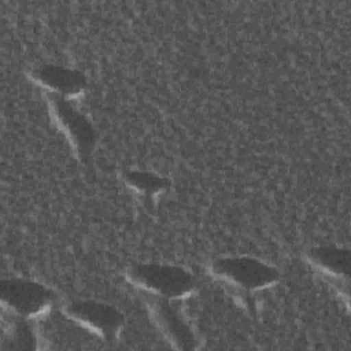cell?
<instances>
[{
	"mask_svg": "<svg viewBox=\"0 0 351 351\" xmlns=\"http://www.w3.org/2000/svg\"><path fill=\"white\" fill-rule=\"evenodd\" d=\"M130 278L140 287L166 298H177L188 293L193 281L180 267L160 265H140L130 270Z\"/></svg>",
	"mask_w": 351,
	"mask_h": 351,
	"instance_id": "obj_1",
	"label": "cell"
},
{
	"mask_svg": "<svg viewBox=\"0 0 351 351\" xmlns=\"http://www.w3.org/2000/svg\"><path fill=\"white\" fill-rule=\"evenodd\" d=\"M213 270L221 278L244 289L262 288L277 277L274 269L251 258L219 259L214 263Z\"/></svg>",
	"mask_w": 351,
	"mask_h": 351,
	"instance_id": "obj_2",
	"label": "cell"
},
{
	"mask_svg": "<svg viewBox=\"0 0 351 351\" xmlns=\"http://www.w3.org/2000/svg\"><path fill=\"white\" fill-rule=\"evenodd\" d=\"M1 300L19 315H37L51 303V293L40 284L23 280H3L0 285Z\"/></svg>",
	"mask_w": 351,
	"mask_h": 351,
	"instance_id": "obj_3",
	"label": "cell"
},
{
	"mask_svg": "<svg viewBox=\"0 0 351 351\" xmlns=\"http://www.w3.org/2000/svg\"><path fill=\"white\" fill-rule=\"evenodd\" d=\"M66 313L92 330L107 336H111L122 321L117 310L93 302H73L66 307Z\"/></svg>",
	"mask_w": 351,
	"mask_h": 351,
	"instance_id": "obj_4",
	"label": "cell"
},
{
	"mask_svg": "<svg viewBox=\"0 0 351 351\" xmlns=\"http://www.w3.org/2000/svg\"><path fill=\"white\" fill-rule=\"evenodd\" d=\"M52 110L59 125L75 143L77 149L81 152L89 151L93 144V130L88 121L59 95L52 96Z\"/></svg>",
	"mask_w": 351,
	"mask_h": 351,
	"instance_id": "obj_5",
	"label": "cell"
},
{
	"mask_svg": "<svg viewBox=\"0 0 351 351\" xmlns=\"http://www.w3.org/2000/svg\"><path fill=\"white\" fill-rule=\"evenodd\" d=\"M34 78L48 89L56 92V95H75L84 86V78L71 70L48 66L34 73Z\"/></svg>",
	"mask_w": 351,
	"mask_h": 351,
	"instance_id": "obj_6",
	"label": "cell"
},
{
	"mask_svg": "<svg viewBox=\"0 0 351 351\" xmlns=\"http://www.w3.org/2000/svg\"><path fill=\"white\" fill-rule=\"evenodd\" d=\"M156 308V317L160 321V325L166 333L174 339V341L178 343L180 347H189V343L192 341V337L188 332V329L182 325L181 319L169 308H165V303H155Z\"/></svg>",
	"mask_w": 351,
	"mask_h": 351,
	"instance_id": "obj_7",
	"label": "cell"
},
{
	"mask_svg": "<svg viewBox=\"0 0 351 351\" xmlns=\"http://www.w3.org/2000/svg\"><path fill=\"white\" fill-rule=\"evenodd\" d=\"M311 258L314 263H317L318 266H321L322 269L330 273H336V274L346 273L347 259H348V254L346 251H340L335 248H319L311 254Z\"/></svg>",
	"mask_w": 351,
	"mask_h": 351,
	"instance_id": "obj_8",
	"label": "cell"
},
{
	"mask_svg": "<svg viewBox=\"0 0 351 351\" xmlns=\"http://www.w3.org/2000/svg\"><path fill=\"white\" fill-rule=\"evenodd\" d=\"M128 180L132 186L143 192L155 193L165 186V180L148 173H132V174H128Z\"/></svg>",
	"mask_w": 351,
	"mask_h": 351,
	"instance_id": "obj_9",
	"label": "cell"
}]
</instances>
